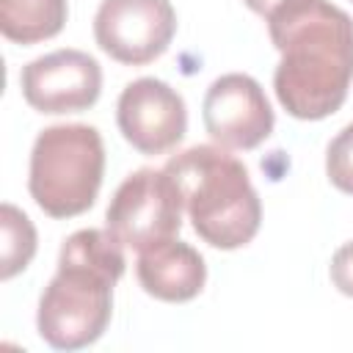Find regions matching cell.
<instances>
[{
    "label": "cell",
    "mask_w": 353,
    "mask_h": 353,
    "mask_svg": "<svg viewBox=\"0 0 353 353\" xmlns=\"http://www.w3.org/2000/svg\"><path fill=\"white\" fill-rule=\"evenodd\" d=\"M281 52L273 88L281 108L303 121L336 113L353 80V19L328 0H284L268 17Z\"/></svg>",
    "instance_id": "1"
},
{
    "label": "cell",
    "mask_w": 353,
    "mask_h": 353,
    "mask_svg": "<svg viewBox=\"0 0 353 353\" xmlns=\"http://www.w3.org/2000/svg\"><path fill=\"white\" fill-rule=\"evenodd\" d=\"M124 245L108 229L69 234L39 301V336L55 350L94 345L110 323L113 287L124 276Z\"/></svg>",
    "instance_id": "2"
},
{
    "label": "cell",
    "mask_w": 353,
    "mask_h": 353,
    "mask_svg": "<svg viewBox=\"0 0 353 353\" xmlns=\"http://www.w3.org/2000/svg\"><path fill=\"white\" fill-rule=\"evenodd\" d=\"M196 234L221 251L248 245L262 223V204L248 168L221 146L199 143L165 165Z\"/></svg>",
    "instance_id": "3"
},
{
    "label": "cell",
    "mask_w": 353,
    "mask_h": 353,
    "mask_svg": "<svg viewBox=\"0 0 353 353\" xmlns=\"http://www.w3.org/2000/svg\"><path fill=\"white\" fill-rule=\"evenodd\" d=\"M105 174V143L91 124H52L30 152L28 190L50 218H74L94 207Z\"/></svg>",
    "instance_id": "4"
},
{
    "label": "cell",
    "mask_w": 353,
    "mask_h": 353,
    "mask_svg": "<svg viewBox=\"0 0 353 353\" xmlns=\"http://www.w3.org/2000/svg\"><path fill=\"white\" fill-rule=\"evenodd\" d=\"M105 229L132 251L174 240L182 229V199L165 168H138L113 193Z\"/></svg>",
    "instance_id": "5"
},
{
    "label": "cell",
    "mask_w": 353,
    "mask_h": 353,
    "mask_svg": "<svg viewBox=\"0 0 353 353\" xmlns=\"http://www.w3.org/2000/svg\"><path fill=\"white\" fill-rule=\"evenodd\" d=\"M176 33L171 0H102L94 17V39L105 55L127 66L160 58Z\"/></svg>",
    "instance_id": "6"
},
{
    "label": "cell",
    "mask_w": 353,
    "mask_h": 353,
    "mask_svg": "<svg viewBox=\"0 0 353 353\" xmlns=\"http://www.w3.org/2000/svg\"><path fill=\"white\" fill-rule=\"evenodd\" d=\"M207 135L223 149H256L276 127L273 108L262 85L243 72L221 74L204 94L201 105Z\"/></svg>",
    "instance_id": "7"
},
{
    "label": "cell",
    "mask_w": 353,
    "mask_h": 353,
    "mask_svg": "<svg viewBox=\"0 0 353 353\" xmlns=\"http://www.w3.org/2000/svg\"><path fill=\"white\" fill-rule=\"evenodd\" d=\"M116 124L124 141L141 154H165L188 132V108L182 94L168 83L138 77L119 97Z\"/></svg>",
    "instance_id": "8"
},
{
    "label": "cell",
    "mask_w": 353,
    "mask_h": 353,
    "mask_svg": "<svg viewBox=\"0 0 353 353\" xmlns=\"http://www.w3.org/2000/svg\"><path fill=\"white\" fill-rule=\"evenodd\" d=\"M19 85L25 102L39 113H80L99 99L102 69L83 50H55L25 63Z\"/></svg>",
    "instance_id": "9"
},
{
    "label": "cell",
    "mask_w": 353,
    "mask_h": 353,
    "mask_svg": "<svg viewBox=\"0 0 353 353\" xmlns=\"http://www.w3.org/2000/svg\"><path fill=\"white\" fill-rule=\"evenodd\" d=\"M135 273L143 292L165 303L193 301L207 281L204 256L182 240H165L141 251Z\"/></svg>",
    "instance_id": "10"
},
{
    "label": "cell",
    "mask_w": 353,
    "mask_h": 353,
    "mask_svg": "<svg viewBox=\"0 0 353 353\" xmlns=\"http://www.w3.org/2000/svg\"><path fill=\"white\" fill-rule=\"evenodd\" d=\"M66 0H0V30L14 44H36L63 30Z\"/></svg>",
    "instance_id": "11"
},
{
    "label": "cell",
    "mask_w": 353,
    "mask_h": 353,
    "mask_svg": "<svg viewBox=\"0 0 353 353\" xmlns=\"http://www.w3.org/2000/svg\"><path fill=\"white\" fill-rule=\"evenodd\" d=\"M0 223H3V268L0 276L8 281L19 270H25L36 254V229L30 218L17 210L14 204L0 207Z\"/></svg>",
    "instance_id": "12"
},
{
    "label": "cell",
    "mask_w": 353,
    "mask_h": 353,
    "mask_svg": "<svg viewBox=\"0 0 353 353\" xmlns=\"http://www.w3.org/2000/svg\"><path fill=\"white\" fill-rule=\"evenodd\" d=\"M325 174L334 188L353 196V121L342 127L325 149Z\"/></svg>",
    "instance_id": "13"
},
{
    "label": "cell",
    "mask_w": 353,
    "mask_h": 353,
    "mask_svg": "<svg viewBox=\"0 0 353 353\" xmlns=\"http://www.w3.org/2000/svg\"><path fill=\"white\" fill-rule=\"evenodd\" d=\"M331 281L342 295L353 298V240L334 251V256H331Z\"/></svg>",
    "instance_id": "14"
},
{
    "label": "cell",
    "mask_w": 353,
    "mask_h": 353,
    "mask_svg": "<svg viewBox=\"0 0 353 353\" xmlns=\"http://www.w3.org/2000/svg\"><path fill=\"white\" fill-rule=\"evenodd\" d=\"M243 3H245V6H248L254 14H259V17H268V14H270L276 6H281L284 0H243Z\"/></svg>",
    "instance_id": "15"
}]
</instances>
